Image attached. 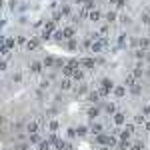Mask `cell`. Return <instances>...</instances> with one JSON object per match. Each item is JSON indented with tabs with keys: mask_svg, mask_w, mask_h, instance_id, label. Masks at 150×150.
<instances>
[{
	"mask_svg": "<svg viewBox=\"0 0 150 150\" xmlns=\"http://www.w3.org/2000/svg\"><path fill=\"white\" fill-rule=\"evenodd\" d=\"M118 16H120V14H118L116 10H108V12H104V20H106V24H108V26H112L114 22H118Z\"/></svg>",
	"mask_w": 150,
	"mask_h": 150,
	"instance_id": "cell-1",
	"label": "cell"
},
{
	"mask_svg": "<svg viewBox=\"0 0 150 150\" xmlns=\"http://www.w3.org/2000/svg\"><path fill=\"white\" fill-rule=\"evenodd\" d=\"M102 18H104V12H100L98 8H94V10L88 12V20H90V22H100Z\"/></svg>",
	"mask_w": 150,
	"mask_h": 150,
	"instance_id": "cell-2",
	"label": "cell"
},
{
	"mask_svg": "<svg viewBox=\"0 0 150 150\" xmlns=\"http://www.w3.org/2000/svg\"><path fill=\"white\" fill-rule=\"evenodd\" d=\"M118 22L122 24V26H130V24H132V16H130L128 12H124V14L118 16Z\"/></svg>",
	"mask_w": 150,
	"mask_h": 150,
	"instance_id": "cell-3",
	"label": "cell"
},
{
	"mask_svg": "<svg viewBox=\"0 0 150 150\" xmlns=\"http://www.w3.org/2000/svg\"><path fill=\"white\" fill-rule=\"evenodd\" d=\"M58 10L62 12V16H64V18H70V16H72V6H70L68 2H66V4H62Z\"/></svg>",
	"mask_w": 150,
	"mask_h": 150,
	"instance_id": "cell-4",
	"label": "cell"
},
{
	"mask_svg": "<svg viewBox=\"0 0 150 150\" xmlns=\"http://www.w3.org/2000/svg\"><path fill=\"white\" fill-rule=\"evenodd\" d=\"M140 22L146 24V26L150 24V14H148V12H140Z\"/></svg>",
	"mask_w": 150,
	"mask_h": 150,
	"instance_id": "cell-5",
	"label": "cell"
},
{
	"mask_svg": "<svg viewBox=\"0 0 150 150\" xmlns=\"http://www.w3.org/2000/svg\"><path fill=\"white\" fill-rule=\"evenodd\" d=\"M70 86H72V82H70L68 78H62V82H60V88H62V90H70Z\"/></svg>",
	"mask_w": 150,
	"mask_h": 150,
	"instance_id": "cell-6",
	"label": "cell"
},
{
	"mask_svg": "<svg viewBox=\"0 0 150 150\" xmlns=\"http://www.w3.org/2000/svg\"><path fill=\"white\" fill-rule=\"evenodd\" d=\"M114 94L118 96V98H122V96L126 94V88H122V86H116V88H114Z\"/></svg>",
	"mask_w": 150,
	"mask_h": 150,
	"instance_id": "cell-7",
	"label": "cell"
},
{
	"mask_svg": "<svg viewBox=\"0 0 150 150\" xmlns=\"http://www.w3.org/2000/svg\"><path fill=\"white\" fill-rule=\"evenodd\" d=\"M140 48H142V50H144V48H148L150 46V38H140Z\"/></svg>",
	"mask_w": 150,
	"mask_h": 150,
	"instance_id": "cell-8",
	"label": "cell"
},
{
	"mask_svg": "<svg viewBox=\"0 0 150 150\" xmlns=\"http://www.w3.org/2000/svg\"><path fill=\"white\" fill-rule=\"evenodd\" d=\"M30 70H32V72H40V70H42V64H40V62H32V64H30Z\"/></svg>",
	"mask_w": 150,
	"mask_h": 150,
	"instance_id": "cell-9",
	"label": "cell"
},
{
	"mask_svg": "<svg viewBox=\"0 0 150 150\" xmlns=\"http://www.w3.org/2000/svg\"><path fill=\"white\" fill-rule=\"evenodd\" d=\"M114 122H116V124H122V122H124V114H122V112H118V114L114 116Z\"/></svg>",
	"mask_w": 150,
	"mask_h": 150,
	"instance_id": "cell-10",
	"label": "cell"
},
{
	"mask_svg": "<svg viewBox=\"0 0 150 150\" xmlns=\"http://www.w3.org/2000/svg\"><path fill=\"white\" fill-rule=\"evenodd\" d=\"M26 48H28V50H32V48H38V40H30V42H28V44H26Z\"/></svg>",
	"mask_w": 150,
	"mask_h": 150,
	"instance_id": "cell-11",
	"label": "cell"
},
{
	"mask_svg": "<svg viewBox=\"0 0 150 150\" xmlns=\"http://www.w3.org/2000/svg\"><path fill=\"white\" fill-rule=\"evenodd\" d=\"M68 48H70V50L78 48V40H74V38H72V40H68Z\"/></svg>",
	"mask_w": 150,
	"mask_h": 150,
	"instance_id": "cell-12",
	"label": "cell"
},
{
	"mask_svg": "<svg viewBox=\"0 0 150 150\" xmlns=\"http://www.w3.org/2000/svg\"><path fill=\"white\" fill-rule=\"evenodd\" d=\"M144 120H146V118H144V116H142V114L134 116V122H136V124H144Z\"/></svg>",
	"mask_w": 150,
	"mask_h": 150,
	"instance_id": "cell-13",
	"label": "cell"
},
{
	"mask_svg": "<svg viewBox=\"0 0 150 150\" xmlns=\"http://www.w3.org/2000/svg\"><path fill=\"white\" fill-rule=\"evenodd\" d=\"M52 64H54V58H52V56L44 58V66H52Z\"/></svg>",
	"mask_w": 150,
	"mask_h": 150,
	"instance_id": "cell-14",
	"label": "cell"
},
{
	"mask_svg": "<svg viewBox=\"0 0 150 150\" xmlns=\"http://www.w3.org/2000/svg\"><path fill=\"white\" fill-rule=\"evenodd\" d=\"M96 114H98V108H90V110H88V116H90V118H94Z\"/></svg>",
	"mask_w": 150,
	"mask_h": 150,
	"instance_id": "cell-15",
	"label": "cell"
},
{
	"mask_svg": "<svg viewBox=\"0 0 150 150\" xmlns=\"http://www.w3.org/2000/svg\"><path fill=\"white\" fill-rule=\"evenodd\" d=\"M100 130H102V126H100V124H94V126H92V132H94V134H98Z\"/></svg>",
	"mask_w": 150,
	"mask_h": 150,
	"instance_id": "cell-16",
	"label": "cell"
},
{
	"mask_svg": "<svg viewBox=\"0 0 150 150\" xmlns=\"http://www.w3.org/2000/svg\"><path fill=\"white\" fill-rule=\"evenodd\" d=\"M108 30H110V26H108V24H104L102 28H100V34H106V32H108Z\"/></svg>",
	"mask_w": 150,
	"mask_h": 150,
	"instance_id": "cell-17",
	"label": "cell"
},
{
	"mask_svg": "<svg viewBox=\"0 0 150 150\" xmlns=\"http://www.w3.org/2000/svg\"><path fill=\"white\" fill-rule=\"evenodd\" d=\"M106 110H108V112H114L116 106H114V104H108V106H106Z\"/></svg>",
	"mask_w": 150,
	"mask_h": 150,
	"instance_id": "cell-18",
	"label": "cell"
},
{
	"mask_svg": "<svg viewBox=\"0 0 150 150\" xmlns=\"http://www.w3.org/2000/svg\"><path fill=\"white\" fill-rule=\"evenodd\" d=\"M108 2H110V4H116V2H118V0H108Z\"/></svg>",
	"mask_w": 150,
	"mask_h": 150,
	"instance_id": "cell-19",
	"label": "cell"
},
{
	"mask_svg": "<svg viewBox=\"0 0 150 150\" xmlns=\"http://www.w3.org/2000/svg\"><path fill=\"white\" fill-rule=\"evenodd\" d=\"M146 128H148V130H150V122H146Z\"/></svg>",
	"mask_w": 150,
	"mask_h": 150,
	"instance_id": "cell-20",
	"label": "cell"
},
{
	"mask_svg": "<svg viewBox=\"0 0 150 150\" xmlns=\"http://www.w3.org/2000/svg\"><path fill=\"white\" fill-rule=\"evenodd\" d=\"M96 2H98V0H96ZM100 2H108V0H100Z\"/></svg>",
	"mask_w": 150,
	"mask_h": 150,
	"instance_id": "cell-21",
	"label": "cell"
},
{
	"mask_svg": "<svg viewBox=\"0 0 150 150\" xmlns=\"http://www.w3.org/2000/svg\"><path fill=\"white\" fill-rule=\"evenodd\" d=\"M148 38H150V30H148Z\"/></svg>",
	"mask_w": 150,
	"mask_h": 150,
	"instance_id": "cell-22",
	"label": "cell"
}]
</instances>
